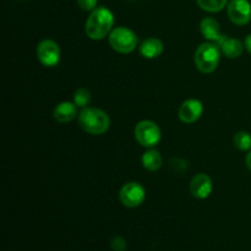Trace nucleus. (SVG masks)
<instances>
[{
  "mask_svg": "<svg viewBox=\"0 0 251 251\" xmlns=\"http://www.w3.org/2000/svg\"><path fill=\"white\" fill-rule=\"evenodd\" d=\"M113 25H114L113 12L104 6L96 7L86 20V34L93 41H100L110 34V32L113 31Z\"/></svg>",
  "mask_w": 251,
  "mask_h": 251,
  "instance_id": "1",
  "label": "nucleus"
},
{
  "mask_svg": "<svg viewBox=\"0 0 251 251\" xmlns=\"http://www.w3.org/2000/svg\"><path fill=\"white\" fill-rule=\"evenodd\" d=\"M78 125L91 135H102L109 129V115L100 108L86 107L78 114Z\"/></svg>",
  "mask_w": 251,
  "mask_h": 251,
  "instance_id": "2",
  "label": "nucleus"
},
{
  "mask_svg": "<svg viewBox=\"0 0 251 251\" xmlns=\"http://www.w3.org/2000/svg\"><path fill=\"white\" fill-rule=\"evenodd\" d=\"M221 48L213 42H206L200 44L195 51L194 61L201 73L210 74L217 69L221 60Z\"/></svg>",
  "mask_w": 251,
  "mask_h": 251,
  "instance_id": "3",
  "label": "nucleus"
},
{
  "mask_svg": "<svg viewBox=\"0 0 251 251\" xmlns=\"http://www.w3.org/2000/svg\"><path fill=\"white\" fill-rule=\"evenodd\" d=\"M139 37L132 29L120 26L113 29L109 34V44L115 51L122 54H129L136 49Z\"/></svg>",
  "mask_w": 251,
  "mask_h": 251,
  "instance_id": "4",
  "label": "nucleus"
},
{
  "mask_svg": "<svg viewBox=\"0 0 251 251\" xmlns=\"http://www.w3.org/2000/svg\"><path fill=\"white\" fill-rule=\"evenodd\" d=\"M134 135L136 141L141 146L147 147V149H153L158 142L161 141V129L158 125L152 120H142L137 123L135 126Z\"/></svg>",
  "mask_w": 251,
  "mask_h": 251,
  "instance_id": "5",
  "label": "nucleus"
},
{
  "mask_svg": "<svg viewBox=\"0 0 251 251\" xmlns=\"http://www.w3.org/2000/svg\"><path fill=\"white\" fill-rule=\"evenodd\" d=\"M146 198V191L145 188L140 183L136 181H129L124 184L120 189L119 199L124 206L129 208L139 207Z\"/></svg>",
  "mask_w": 251,
  "mask_h": 251,
  "instance_id": "6",
  "label": "nucleus"
},
{
  "mask_svg": "<svg viewBox=\"0 0 251 251\" xmlns=\"http://www.w3.org/2000/svg\"><path fill=\"white\" fill-rule=\"evenodd\" d=\"M37 58L44 66L53 68L60 61V48L51 39H44L37 47Z\"/></svg>",
  "mask_w": 251,
  "mask_h": 251,
  "instance_id": "7",
  "label": "nucleus"
},
{
  "mask_svg": "<svg viewBox=\"0 0 251 251\" xmlns=\"http://www.w3.org/2000/svg\"><path fill=\"white\" fill-rule=\"evenodd\" d=\"M228 16L238 26L248 25L251 21V4L248 0H230L228 2Z\"/></svg>",
  "mask_w": 251,
  "mask_h": 251,
  "instance_id": "8",
  "label": "nucleus"
},
{
  "mask_svg": "<svg viewBox=\"0 0 251 251\" xmlns=\"http://www.w3.org/2000/svg\"><path fill=\"white\" fill-rule=\"evenodd\" d=\"M203 113L202 103L195 98H190L183 102L179 108V119L185 124H193L201 118Z\"/></svg>",
  "mask_w": 251,
  "mask_h": 251,
  "instance_id": "9",
  "label": "nucleus"
},
{
  "mask_svg": "<svg viewBox=\"0 0 251 251\" xmlns=\"http://www.w3.org/2000/svg\"><path fill=\"white\" fill-rule=\"evenodd\" d=\"M213 190L212 180H211L210 176L205 173L196 174L193 178V180L190 181V193L194 198L200 199H207L211 195Z\"/></svg>",
  "mask_w": 251,
  "mask_h": 251,
  "instance_id": "10",
  "label": "nucleus"
},
{
  "mask_svg": "<svg viewBox=\"0 0 251 251\" xmlns=\"http://www.w3.org/2000/svg\"><path fill=\"white\" fill-rule=\"evenodd\" d=\"M200 31L201 34L205 37L207 41L213 42V43L220 46L223 42V39L227 36L222 34L221 32V27L218 21H216L213 17H205L200 24Z\"/></svg>",
  "mask_w": 251,
  "mask_h": 251,
  "instance_id": "11",
  "label": "nucleus"
},
{
  "mask_svg": "<svg viewBox=\"0 0 251 251\" xmlns=\"http://www.w3.org/2000/svg\"><path fill=\"white\" fill-rule=\"evenodd\" d=\"M53 115L58 123H69L77 115V105L71 102H61L54 108Z\"/></svg>",
  "mask_w": 251,
  "mask_h": 251,
  "instance_id": "12",
  "label": "nucleus"
},
{
  "mask_svg": "<svg viewBox=\"0 0 251 251\" xmlns=\"http://www.w3.org/2000/svg\"><path fill=\"white\" fill-rule=\"evenodd\" d=\"M163 49L164 47L161 39L151 37V38H147L142 42L141 46H140V53L144 58L154 59L158 58L163 53Z\"/></svg>",
  "mask_w": 251,
  "mask_h": 251,
  "instance_id": "13",
  "label": "nucleus"
},
{
  "mask_svg": "<svg viewBox=\"0 0 251 251\" xmlns=\"http://www.w3.org/2000/svg\"><path fill=\"white\" fill-rule=\"evenodd\" d=\"M220 48L221 50H222V53L225 54L227 58L235 59L239 58L243 54L244 44L237 38H228V37H226V38L223 39L222 43L220 44Z\"/></svg>",
  "mask_w": 251,
  "mask_h": 251,
  "instance_id": "14",
  "label": "nucleus"
},
{
  "mask_svg": "<svg viewBox=\"0 0 251 251\" xmlns=\"http://www.w3.org/2000/svg\"><path fill=\"white\" fill-rule=\"evenodd\" d=\"M141 161H142V166H144V168L150 172L158 171V169L162 167V163H163V159H162L161 153H159L157 150H153V149L145 152Z\"/></svg>",
  "mask_w": 251,
  "mask_h": 251,
  "instance_id": "15",
  "label": "nucleus"
},
{
  "mask_svg": "<svg viewBox=\"0 0 251 251\" xmlns=\"http://www.w3.org/2000/svg\"><path fill=\"white\" fill-rule=\"evenodd\" d=\"M196 2L203 11L220 12L228 4V0H196Z\"/></svg>",
  "mask_w": 251,
  "mask_h": 251,
  "instance_id": "16",
  "label": "nucleus"
},
{
  "mask_svg": "<svg viewBox=\"0 0 251 251\" xmlns=\"http://www.w3.org/2000/svg\"><path fill=\"white\" fill-rule=\"evenodd\" d=\"M234 146L240 151H249L251 149V135L247 131H239L233 137Z\"/></svg>",
  "mask_w": 251,
  "mask_h": 251,
  "instance_id": "17",
  "label": "nucleus"
},
{
  "mask_svg": "<svg viewBox=\"0 0 251 251\" xmlns=\"http://www.w3.org/2000/svg\"><path fill=\"white\" fill-rule=\"evenodd\" d=\"M91 102V92L86 88H78L74 95V103L77 105V108L88 107Z\"/></svg>",
  "mask_w": 251,
  "mask_h": 251,
  "instance_id": "18",
  "label": "nucleus"
},
{
  "mask_svg": "<svg viewBox=\"0 0 251 251\" xmlns=\"http://www.w3.org/2000/svg\"><path fill=\"white\" fill-rule=\"evenodd\" d=\"M78 7L83 11H93L97 7L98 0H76Z\"/></svg>",
  "mask_w": 251,
  "mask_h": 251,
  "instance_id": "19",
  "label": "nucleus"
},
{
  "mask_svg": "<svg viewBox=\"0 0 251 251\" xmlns=\"http://www.w3.org/2000/svg\"><path fill=\"white\" fill-rule=\"evenodd\" d=\"M112 247L115 251L124 250L125 249L124 239H123V238H120V237H115L114 240H113V243H112Z\"/></svg>",
  "mask_w": 251,
  "mask_h": 251,
  "instance_id": "20",
  "label": "nucleus"
},
{
  "mask_svg": "<svg viewBox=\"0 0 251 251\" xmlns=\"http://www.w3.org/2000/svg\"><path fill=\"white\" fill-rule=\"evenodd\" d=\"M245 48L248 49V51L251 54V34L245 38Z\"/></svg>",
  "mask_w": 251,
  "mask_h": 251,
  "instance_id": "21",
  "label": "nucleus"
},
{
  "mask_svg": "<svg viewBox=\"0 0 251 251\" xmlns=\"http://www.w3.org/2000/svg\"><path fill=\"white\" fill-rule=\"evenodd\" d=\"M245 162H247V166H248V168H249L250 171H251V151L249 152V153H248V156H247V159H245Z\"/></svg>",
  "mask_w": 251,
  "mask_h": 251,
  "instance_id": "22",
  "label": "nucleus"
}]
</instances>
